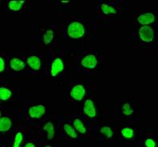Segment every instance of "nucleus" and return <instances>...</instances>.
<instances>
[{
  "mask_svg": "<svg viewBox=\"0 0 158 147\" xmlns=\"http://www.w3.org/2000/svg\"><path fill=\"white\" fill-rule=\"evenodd\" d=\"M123 112L124 115L129 116L134 113V110H133V109H131V107H130V105L129 104V103H125L123 107Z\"/></svg>",
  "mask_w": 158,
  "mask_h": 147,
  "instance_id": "4be33fe9",
  "label": "nucleus"
},
{
  "mask_svg": "<svg viewBox=\"0 0 158 147\" xmlns=\"http://www.w3.org/2000/svg\"><path fill=\"white\" fill-rule=\"evenodd\" d=\"M27 63L29 66L34 70H38L41 68V60L36 56H31L27 58Z\"/></svg>",
  "mask_w": 158,
  "mask_h": 147,
  "instance_id": "9d476101",
  "label": "nucleus"
},
{
  "mask_svg": "<svg viewBox=\"0 0 158 147\" xmlns=\"http://www.w3.org/2000/svg\"><path fill=\"white\" fill-rule=\"evenodd\" d=\"M64 62L60 58H56L54 60V61L52 64V67H51V75L52 77H56L61 73L64 70Z\"/></svg>",
  "mask_w": 158,
  "mask_h": 147,
  "instance_id": "20e7f679",
  "label": "nucleus"
},
{
  "mask_svg": "<svg viewBox=\"0 0 158 147\" xmlns=\"http://www.w3.org/2000/svg\"><path fill=\"white\" fill-rule=\"evenodd\" d=\"M10 65L13 70L15 71H21L23 70L26 66V64L23 61L19 59V58H13L10 62Z\"/></svg>",
  "mask_w": 158,
  "mask_h": 147,
  "instance_id": "1a4fd4ad",
  "label": "nucleus"
},
{
  "mask_svg": "<svg viewBox=\"0 0 158 147\" xmlns=\"http://www.w3.org/2000/svg\"><path fill=\"white\" fill-rule=\"evenodd\" d=\"M145 145L146 147H156V142L152 139L149 138L145 141Z\"/></svg>",
  "mask_w": 158,
  "mask_h": 147,
  "instance_id": "5701e85b",
  "label": "nucleus"
},
{
  "mask_svg": "<svg viewBox=\"0 0 158 147\" xmlns=\"http://www.w3.org/2000/svg\"><path fill=\"white\" fill-rule=\"evenodd\" d=\"M84 112L90 118H94L96 116V110L94 105L93 101L91 99H87L84 103Z\"/></svg>",
  "mask_w": 158,
  "mask_h": 147,
  "instance_id": "39448f33",
  "label": "nucleus"
},
{
  "mask_svg": "<svg viewBox=\"0 0 158 147\" xmlns=\"http://www.w3.org/2000/svg\"><path fill=\"white\" fill-rule=\"evenodd\" d=\"M139 37L141 40L145 42H150L153 40L154 37V32L150 26H143L138 30Z\"/></svg>",
  "mask_w": 158,
  "mask_h": 147,
  "instance_id": "f03ea898",
  "label": "nucleus"
},
{
  "mask_svg": "<svg viewBox=\"0 0 158 147\" xmlns=\"http://www.w3.org/2000/svg\"><path fill=\"white\" fill-rule=\"evenodd\" d=\"M138 21L140 24L143 25V26H147V25L150 24V23H152L154 22L155 16L152 13H145L140 15L139 17L138 18Z\"/></svg>",
  "mask_w": 158,
  "mask_h": 147,
  "instance_id": "6e6552de",
  "label": "nucleus"
},
{
  "mask_svg": "<svg viewBox=\"0 0 158 147\" xmlns=\"http://www.w3.org/2000/svg\"><path fill=\"white\" fill-rule=\"evenodd\" d=\"M23 134L20 132L17 133L16 135H15V142H14V145L13 147H19L20 146L21 143H22V141H23Z\"/></svg>",
  "mask_w": 158,
  "mask_h": 147,
  "instance_id": "aec40b11",
  "label": "nucleus"
},
{
  "mask_svg": "<svg viewBox=\"0 0 158 147\" xmlns=\"http://www.w3.org/2000/svg\"><path fill=\"white\" fill-rule=\"evenodd\" d=\"M45 107L43 105H37V106L31 107L29 110V115L31 118L38 119L45 114Z\"/></svg>",
  "mask_w": 158,
  "mask_h": 147,
  "instance_id": "423d86ee",
  "label": "nucleus"
},
{
  "mask_svg": "<svg viewBox=\"0 0 158 147\" xmlns=\"http://www.w3.org/2000/svg\"><path fill=\"white\" fill-rule=\"evenodd\" d=\"M43 130H46L48 132V139L51 140L54 137V134H55V131H54V127L53 124L50 122L47 123L43 127Z\"/></svg>",
  "mask_w": 158,
  "mask_h": 147,
  "instance_id": "ddd939ff",
  "label": "nucleus"
},
{
  "mask_svg": "<svg viewBox=\"0 0 158 147\" xmlns=\"http://www.w3.org/2000/svg\"><path fill=\"white\" fill-rule=\"evenodd\" d=\"M61 2H63V3H68V2H69V0H62Z\"/></svg>",
  "mask_w": 158,
  "mask_h": 147,
  "instance_id": "a878e982",
  "label": "nucleus"
},
{
  "mask_svg": "<svg viewBox=\"0 0 158 147\" xmlns=\"http://www.w3.org/2000/svg\"><path fill=\"white\" fill-rule=\"evenodd\" d=\"M11 120L7 117L0 118V131L5 132L7 131L11 127Z\"/></svg>",
  "mask_w": 158,
  "mask_h": 147,
  "instance_id": "9b49d317",
  "label": "nucleus"
},
{
  "mask_svg": "<svg viewBox=\"0 0 158 147\" xmlns=\"http://www.w3.org/2000/svg\"><path fill=\"white\" fill-rule=\"evenodd\" d=\"M84 34H85L84 26L78 22L72 23L68 27V34L72 38L74 39L80 38L84 35Z\"/></svg>",
  "mask_w": 158,
  "mask_h": 147,
  "instance_id": "f257e3e1",
  "label": "nucleus"
},
{
  "mask_svg": "<svg viewBox=\"0 0 158 147\" xmlns=\"http://www.w3.org/2000/svg\"><path fill=\"white\" fill-rule=\"evenodd\" d=\"M12 95L11 91L6 88L4 87H1L0 88V99L2 100H6V99H10Z\"/></svg>",
  "mask_w": 158,
  "mask_h": 147,
  "instance_id": "4468645a",
  "label": "nucleus"
},
{
  "mask_svg": "<svg viewBox=\"0 0 158 147\" xmlns=\"http://www.w3.org/2000/svg\"><path fill=\"white\" fill-rule=\"evenodd\" d=\"M64 129L65 132L67 133L68 135H69L70 137H72L73 138H77V134H76V130H75V129L72 126H70L69 124H65L64 126Z\"/></svg>",
  "mask_w": 158,
  "mask_h": 147,
  "instance_id": "a211bd4d",
  "label": "nucleus"
},
{
  "mask_svg": "<svg viewBox=\"0 0 158 147\" xmlns=\"http://www.w3.org/2000/svg\"><path fill=\"white\" fill-rule=\"evenodd\" d=\"M53 39V31L52 30H48L44 36H43V41L45 45H48Z\"/></svg>",
  "mask_w": 158,
  "mask_h": 147,
  "instance_id": "f3484780",
  "label": "nucleus"
},
{
  "mask_svg": "<svg viewBox=\"0 0 158 147\" xmlns=\"http://www.w3.org/2000/svg\"><path fill=\"white\" fill-rule=\"evenodd\" d=\"M5 69V61H4L3 58L0 57V73L3 72Z\"/></svg>",
  "mask_w": 158,
  "mask_h": 147,
  "instance_id": "b1692460",
  "label": "nucleus"
},
{
  "mask_svg": "<svg viewBox=\"0 0 158 147\" xmlns=\"http://www.w3.org/2000/svg\"><path fill=\"white\" fill-rule=\"evenodd\" d=\"M74 127L78 130L79 132L81 134H84L86 133V128L84 127V125L81 122V120L79 119H76L74 120Z\"/></svg>",
  "mask_w": 158,
  "mask_h": 147,
  "instance_id": "2eb2a0df",
  "label": "nucleus"
},
{
  "mask_svg": "<svg viewBox=\"0 0 158 147\" xmlns=\"http://www.w3.org/2000/svg\"><path fill=\"white\" fill-rule=\"evenodd\" d=\"M0 117H1V111H0Z\"/></svg>",
  "mask_w": 158,
  "mask_h": 147,
  "instance_id": "cd10ccee",
  "label": "nucleus"
},
{
  "mask_svg": "<svg viewBox=\"0 0 158 147\" xmlns=\"http://www.w3.org/2000/svg\"><path fill=\"white\" fill-rule=\"evenodd\" d=\"M45 147H51V146H50V145H46V146H45Z\"/></svg>",
  "mask_w": 158,
  "mask_h": 147,
  "instance_id": "bb28decb",
  "label": "nucleus"
},
{
  "mask_svg": "<svg viewBox=\"0 0 158 147\" xmlns=\"http://www.w3.org/2000/svg\"><path fill=\"white\" fill-rule=\"evenodd\" d=\"M97 58L94 55H88L85 57L83 58L81 65L87 69H94L97 65Z\"/></svg>",
  "mask_w": 158,
  "mask_h": 147,
  "instance_id": "0eeeda50",
  "label": "nucleus"
},
{
  "mask_svg": "<svg viewBox=\"0 0 158 147\" xmlns=\"http://www.w3.org/2000/svg\"><path fill=\"white\" fill-rule=\"evenodd\" d=\"M24 2V0H11V1H10L8 6L11 10L17 11V10H19L22 8Z\"/></svg>",
  "mask_w": 158,
  "mask_h": 147,
  "instance_id": "f8f14e48",
  "label": "nucleus"
},
{
  "mask_svg": "<svg viewBox=\"0 0 158 147\" xmlns=\"http://www.w3.org/2000/svg\"><path fill=\"white\" fill-rule=\"evenodd\" d=\"M86 93V90L83 85H76L71 90L70 95L76 100H82Z\"/></svg>",
  "mask_w": 158,
  "mask_h": 147,
  "instance_id": "7ed1b4c3",
  "label": "nucleus"
},
{
  "mask_svg": "<svg viewBox=\"0 0 158 147\" xmlns=\"http://www.w3.org/2000/svg\"><path fill=\"white\" fill-rule=\"evenodd\" d=\"M122 134L124 138H131L134 137V130L131 128H123L121 131Z\"/></svg>",
  "mask_w": 158,
  "mask_h": 147,
  "instance_id": "6ab92c4d",
  "label": "nucleus"
},
{
  "mask_svg": "<svg viewBox=\"0 0 158 147\" xmlns=\"http://www.w3.org/2000/svg\"><path fill=\"white\" fill-rule=\"evenodd\" d=\"M100 132L105 134L107 138H111L113 136V131L109 127H103L100 129Z\"/></svg>",
  "mask_w": 158,
  "mask_h": 147,
  "instance_id": "412c9836",
  "label": "nucleus"
},
{
  "mask_svg": "<svg viewBox=\"0 0 158 147\" xmlns=\"http://www.w3.org/2000/svg\"><path fill=\"white\" fill-rule=\"evenodd\" d=\"M101 9H102V11L105 15H109V14H114L115 15L117 13L114 7L110 6V5H107V4H102L101 5Z\"/></svg>",
  "mask_w": 158,
  "mask_h": 147,
  "instance_id": "dca6fc26",
  "label": "nucleus"
},
{
  "mask_svg": "<svg viewBox=\"0 0 158 147\" xmlns=\"http://www.w3.org/2000/svg\"><path fill=\"white\" fill-rule=\"evenodd\" d=\"M25 147H35V145H34L33 143H31V142H29V143L26 144Z\"/></svg>",
  "mask_w": 158,
  "mask_h": 147,
  "instance_id": "393cba45",
  "label": "nucleus"
}]
</instances>
